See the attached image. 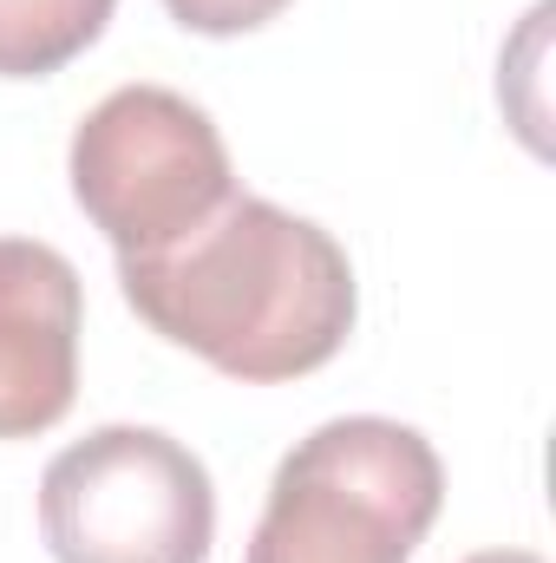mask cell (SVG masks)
<instances>
[{
    "mask_svg": "<svg viewBox=\"0 0 556 563\" xmlns=\"http://www.w3.org/2000/svg\"><path fill=\"white\" fill-rule=\"evenodd\" d=\"M119 282L151 334L249 387L327 367L360 308L347 250L321 223L243 190L170 250L119 256Z\"/></svg>",
    "mask_w": 556,
    "mask_h": 563,
    "instance_id": "6da1fadb",
    "label": "cell"
},
{
    "mask_svg": "<svg viewBox=\"0 0 556 563\" xmlns=\"http://www.w3.org/2000/svg\"><path fill=\"white\" fill-rule=\"evenodd\" d=\"M445 505L425 432L380 413L314 426L276 465L243 563H413Z\"/></svg>",
    "mask_w": 556,
    "mask_h": 563,
    "instance_id": "7a4b0ae2",
    "label": "cell"
},
{
    "mask_svg": "<svg viewBox=\"0 0 556 563\" xmlns=\"http://www.w3.org/2000/svg\"><path fill=\"white\" fill-rule=\"evenodd\" d=\"M40 531L59 563H210L216 485L157 426H99L40 478Z\"/></svg>",
    "mask_w": 556,
    "mask_h": 563,
    "instance_id": "3957f363",
    "label": "cell"
},
{
    "mask_svg": "<svg viewBox=\"0 0 556 563\" xmlns=\"http://www.w3.org/2000/svg\"><path fill=\"white\" fill-rule=\"evenodd\" d=\"M73 197L119 256H151L236 197L223 132L170 86H119L73 132Z\"/></svg>",
    "mask_w": 556,
    "mask_h": 563,
    "instance_id": "277c9868",
    "label": "cell"
},
{
    "mask_svg": "<svg viewBox=\"0 0 556 563\" xmlns=\"http://www.w3.org/2000/svg\"><path fill=\"white\" fill-rule=\"evenodd\" d=\"M79 269L33 236H0V439H40L79 394Z\"/></svg>",
    "mask_w": 556,
    "mask_h": 563,
    "instance_id": "5b68a950",
    "label": "cell"
},
{
    "mask_svg": "<svg viewBox=\"0 0 556 563\" xmlns=\"http://www.w3.org/2000/svg\"><path fill=\"white\" fill-rule=\"evenodd\" d=\"M119 0H0V79H46L79 59Z\"/></svg>",
    "mask_w": 556,
    "mask_h": 563,
    "instance_id": "8992f818",
    "label": "cell"
},
{
    "mask_svg": "<svg viewBox=\"0 0 556 563\" xmlns=\"http://www.w3.org/2000/svg\"><path fill=\"white\" fill-rule=\"evenodd\" d=\"M177 26L190 33H210V40H236V33H256L269 26L288 0H164Z\"/></svg>",
    "mask_w": 556,
    "mask_h": 563,
    "instance_id": "52a82bcc",
    "label": "cell"
},
{
    "mask_svg": "<svg viewBox=\"0 0 556 563\" xmlns=\"http://www.w3.org/2000/svg\"><path fill=\"white\" fill-rule=\"evenodd\" d=\"M465 563H544L537 551H478V558H465Z\"/></svg>",
    "mask_w": 556,
    "mask_h": 563,
    "instance_id": "ba28073f",
    "label": "cell"
}]
</instances>
